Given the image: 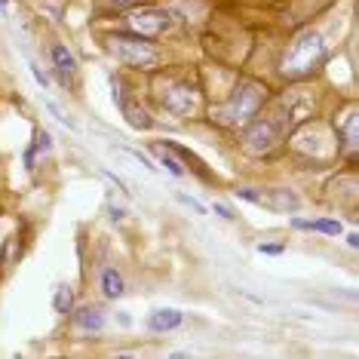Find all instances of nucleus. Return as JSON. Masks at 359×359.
Segmentation results:
<instances>
[{
  "instance_id": "obj_16",
  "label": "nucleus",
  "mask_w": 359,
  "mask_h": 359,
  "mask_svg": "<svg viewBox=\"0 0 359 359\" xmlns=\"http://www.w3.org/2000/svg\"><path fill=\"white\" fill-rule=\"evenodd\" d=\"M126 154H129V157H133V160H138V163H142V166L148 169V172H157V166H151V160H148V157H142V154H138V151L126 148Z\"/></svg>"
},
{
  "instance_id": "obj_12",
  "label": "nucleus",
  "mask_w": 359,
  "mask_h": 359,
  "mask_svg": "<svg viewBox=\"0 0 359 359\" xmlns=\"http://www.w3.org/2000/svg\"><path fill=\"white\" fill-rule=\"evenodd\" d=\"M295 227H307V231H323V233H341L338 222H295Z\"/></svg>"
},
{
  "instance_id": "obj_7",
  "label": "nucleus",
  "mask_w": 359,
  "mask_h": 359,
  "mask_svg": "<svg viewBox=\"0 0 359 359\" xmlns=\"http://www.w3.org/2000/svg\"><path fill=\"white\" fill-rule=\"evenodd\" d=\"M148 325H151V332H172V329H178V325H182V313H178V310H172V307L154 310Z\"/></svg>"
},
{
  "instance_id": "obj_8",
  "label": "nucleus",
  "mask_w": 359,
  "mask_h": 359,
  "mask_svg": "<svg viewBox=\"0 0 359 359\" xmlns=\"http://www.w3.org/2000/svg\"><path fill=\"white\" fill-rule=\"evenodd\" d=\"M77 325L80 329H86V332H102L104 329V316L95 307H83L77 313Z\"/></svg>"
},
{
  "instance_id": "obj_11",
  "label": "nucleus",
  "mask_w": 359,
  "mask_h": 359,
  "mask_svg": "<svg viewBox=\"0 0 359 359\" xmlns=\"http://www.w3.org/2000/svg\"><path fill=\"white\" fill-rule=\"evenodd\" d=\"M120 108H123V114L129 117V123L133 126H138V129H151V117L144 111H138V108H133V104H126V102H120Z\"/></svg>"
},
{
  "instance_id": "obj_10",
  "label": "nucleus",
  "mask_w": 359,
  "mask_h": 359,
  "mask_svg": "<svg viewBox=\"0 0 359 359\" xmlns=\"http://www.w3.org/2000/svg\"><path fill=\"white\" fill-rule=\"evenodd\" d=\"M53 59H55V65H59V71H62L65 77L74 74V55L65 50V46H55V50H53Z\"/></svg>"
},
{
  "instance_id": "obj_20",
  "label": "nucleus",
  "mask_w": 359,
  "mask_h": 359,
  "mask_svg": "<svg viewBox=\"0 0 359 359\" xmlns=\"http://www.w3.org/2000/svg\"><path fill=\"white\" fill-rule=\"evenodd\" d=\"M258 249H261V252H267V255H280V252H283L280 246H258Z\"/></svg>"
},
{
  "instance_id": "obj_1",
  "label": "nucleus",
  "mask_w": 359,
  "mask_h": 359,
  "mask_svg": "<svg viewBox=\"0 0 359 359\" xmlns=\"http://www.w3.org/2000/svg\"><path fill=\"white\" fill-rule=\"evenodd\" d=\"M323 55H325L323 37L307 31V34H301L295 43L289 46V53H285V59H283V71L289 77H304L323 62Z\"/></svg>"
},
{
  "instance_id": "obj_6",
  "label": "nucleus",
  "mask_w": 359,
  "mask_h": 359,
  "mask_svg": "<svg viewBox=\"0 0 359 359\" xmlns=\"http://www.w3.org/2000/svg\"><path fill=\"white\" fill-rule=\"evenodd\" d=\"M276 129L271 120H258L255 126L249 129V135H246V142H249V151H267V148H273L276 144Z\"/></svg>"
},
{
  "instance_id": "obj_17",
  "label": "nucleus",
  "mask_w": 359,
  "mask_h": 359,
  "mask_svg": "<svg viewBox=\"0 0 359 359\" xmlns=\"http://www.w3.org/2000/svg\"><path fill=\"white\" fill-rule=\"evenodd\" d=\"M50 148H53L50 133H37V151H50Z\"/></svg>"
},
{
  "instance_id": "obj_18",
  "label": "nucleus",
  "mask_w": 359,
  "mask_h": 359,
  "mask_svg": "<svg viewBox=\"0 0 359 359\" xmlns=\"http://www.w3.org/2000/svg\"><path fill=\"white\" fill-rule=\"evenodd\" d=\"M31 74H34V80H37V83H40V86H43V89H46V86H50V80H46V74H43V71H40V68H37V65H31Z\"/></svg>"
},
{
  "instance_id": "obj_2",
  "label": "nucleus",
  "mask_w": 359,
  "mask_h": 359,
  "mask_svg": "<svg viewBox=\"0 0 359 359\" xmlns=\"http://www.w3.org/2000/svg\"><path fill=\"white\" fill-rule=\"evenodd\" d=\"M261 102H264V89H261L258 83H252V80H243V83L236 86L233 99L227 102L224 108H218L215 117L222 120V123H243V120L255 117Z\"/></svg>"
},
{
  "instance_id": "obj_13",
  "label": "nucleus",
  "mask_w": 359,
  "mask_h": 359,
  "mask_svg": "<svg viewBox=\"0 0 359 359\" xmlns=\"http://www.w3.org/2000/svg\"><path fill=\"white\" fill-rule=\"evenodd\" d=\"M55 310H59V313H68V307H71V289L68 285H59V289H55Z\"/></svg>"
},
{
  "instance_id": "obj_21",
  "label": "nucleus",
  "mask_w": 359,
  "mask_h": 359,
  "mask_svg": "<svg viewBox=\"0 0 359 359\" xmlns=\"http://www.w3.org/2000/svg\"><path fill=\"white\" fill-rule=\"evenodd\" d=\"M215 212H218L222 218H233V215H231V209H227V206H215Z\"/></svg>"
},
{
  "instance_id": "obj_14",
  "label": "nucleus",
  "mask_w": 359,
  "mask_h": 359,
  "mask_svg": "<svg viewBox=\"0 0 359 359\" xmlns=\"http://www.w3.org/2000/svg\"><path fill=\"white\" fill-rule=\"evenodd\" d=\"M273 206H280V209H298V197H292V194H285V191H273Z\"/></svg>"
},
{
  "instance_id": "obj_15",
  "label": "nucleus",
  "mask_w": 359,
  "mask_h": 359,
  "mask_svg": "<svg viewBox=\"0 0 359 359\" xmlns=\"http://www.w3.org/2000/svg\"><path fill=\"white\" fill-rule=\"evenodd\" d=\"M157 157H160V163H163V166H166V169H169V172H172V175H178V178L184 175V169L178 166V163H175L172 157H166V151H157Z\"/></svg>"
},
{
  "instance_id": "obj_5",
  "label": "nucleus",
  "mask_w": 359,
  "mask_h": 359,
  "mask_svg": "<svg viewBox=\"0 0 359 359\" xmlns=\"http://www.w3.org/2000/svg\"><path fill=\"white\" fill-rule=\"evenodd\" d=\"M163 104L172 114H187L194 108V93L187 83H169L163 89Z\"/></svg>"
},
{
  "instance_id": "obj_9",
  "label": "nucleus",
  "mask_w": 359,
  "mask_h": 359,
  "mask_svg": "<svg viewBox=\"0 0 359 359\" xmlns=\"http://www.w3.org/2000/svg\"><path fill=\"white\" fill-rule=\"evenodd\" d=\"M102 285H104V295H108V298L123 295V280H120L117 271H104L102 273Z\"/></svg>"
},
{
  "instance_id": "obj_19",
  "label": "nucleus",
  "mask_w": 359,
  "mask_h": 359,
  "mask_svg": "<svg viewBox=\"0 0 359 359\" xmlns=\"http://www.w3.org/2000/svg\"><path fill=\"white\" fill-rule=\"evenodd\" d=\"M178 200H182L184 206H191L194 212H203V206H200V203H197V200H191V197H184V194H182V197H178Z\"/></svg>"
},
{
  "instance_id": "obj_22",
  "label": "nucleus",
  "mask_w": 359,
  "mask_h": 359,
  "mask_svg": "<svg viewBox=\"0 0 359 359\" xmlns=\"http://www.w3.org/2000/svg\"><path fill=\"white\" fill-rule=\"evenodd\" d=\"M111 4H117V6H126V4H129V0H111Z\"/></svg>"
},
{
  "instance_id": "obj_3",
  "label": "nucleus",
  "mask_w": 359,
  "mask_h": 359,
  "mask_svg": "<svg viewBox=\"0 0 359 359\" xmlns=\"http://www.w3.org/2000/svg\"><path fill=\"white\" fill-rule=\"evenodd\" d=\"M111 43H114V53H117V59L126 62V65H142V68H148V65L157 62V53L151 50L148 40H144L142 34H138V37L114 34Z\"/></svg>"
},
{
  "instance_id": "obj_23",
  "label": "nucleus",
  "mask_w": 359,
  "mask_h": 359,
  "mask_svg": "<svg viewBox=\"0 0 359 359\" xmlns=\"http://www.w3.org/2000/svg\"><path fill=\"white\" fill-rule=\"evenodd\" d=\"M4 6H6V0H0V10H4Z\"/></svg>"
},
{
  "instance_id": "obj_4",
  "label": "nucleus",
  "mask_w": 359,
  "mask_h": 359,
  "mask_svg": "<svg viewBox=\"0 0 359 359\" xmlns=\"http://www.w3.org/2000/svg\"><path fill=\"white\" fill-rule=\"evenodd\" d=\"M129 25H133L138 34H160V31L169 28V13L166 10H138L129 13Z\"/></svg>"
}]
</instances>
